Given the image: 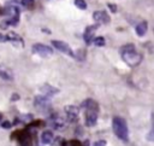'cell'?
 Returning a JSON list of instances; mask_svg holds the SVG:
<instances>
[{
  "label": "cell",
  "instance_id": "cell-1",
  "mask_svg": "<svg viewBox=\"0 0 154 146\" xmlns=\"http://www.w3.org/2000/svg\"><path fill=\"white\" fill-rule=\"evenodd\" d=\"M120 56L123 58V60L131 68L137 66L141 60H142V56L136 52V48L132 43H128L120 47Z\"/></svg>",
  "mask_w": 154,
  "mask_h": 146
},
{
  "label": "cell",
  "instance_id": "cell-2",
  "mask_svg": "<svg viewBox=\"0 0 154 146\" xmlns=\"http://www.w3.org/2000/svg\"><path fill=\"white\" fill-rule=\"evenodd\" d=\"M112 127H113V132L114 134L123 141H128L129 139V129H128V124L126 121L122 117H114L113 122H112Z\"/></svg>",
  "mask_w": 154,
  "mask_h": 146
},
{
  "label": "cell",
  "instance_id": "cell-3",
  "mask_svg": "<svg viewBox=\"0 0 154 146\" xmlns=\"http://www.w3.org/2000/svg\"><path fill=\"white\" fill-rule=\"evenodd\" d=\"M5 13L8 16V19L2 21L0 23V28L5 29L8 25H17L18 24L20 12H19V8L17 6H8V7H6L5 8Z\"/></svg>",
  "mask_w": 154,
  "mask_h": 146
},
{
  "label": "cell",
  "instance_id": "cell-4",
  "mask_svg": "<svg viewBox=\"0 0 154 146\" xmlns=\"http://www.w3.org/2000/svg\"><path fill=\"white\" fill-rule=\"evenodd\" d=\"M32 53L40 56V57H43V58H47L49 56L53 54V49L47 46V45H43V43H35L32 46Z\"/></svg>",
  "mask_w": 154,
  "mask_h": 146
},
{
  "label": "cell",
  "instance_id": "cell-5",
  "mask_svg": "<svg viewBox=\"0 0 154 146\" xmlns=\"http://www.w3.org/2000/svg\"><path fill=\"white\" fill-rule=\"evenodd\" d=\"M52 45H53L58 51H60V52H63V53H65V54H67V56H70V57H73V52H72L71 47H70L65 41L53 40V41H52Z\"/></svg>",
  "mask_w": 154,
  "mask_h": 146
},
{
  "label": "cell",
  "instance_id": "cell-6",
  "mask_svg": "<svg viewBox=\"0 0 154 146\" xmlns=\"http://www.w3.org/2000/svg\"><path fill=\"white\" fill-rule=\"evenodd\" d=\"M99 28V24H94V25H88L84 30V34H83V39L85 41L87 45H90L93 42V39H94V34H95V30Z\"/></svg>",
  "mask_w": 154,
  "mask_h": 146
},
{
  "label": "cell",
  "instance_id": "cell-7",
  "mask_svg": "<svg viewBox=\"0 0 154 146\" xmlns=\"http://www.w3.org/2000/svg\"><path fill=\"white\" fill-rule=\"evenodd\" d=\"M65 112L69 122H76L78 119V107L75 105L65 106Z\"/></svg>",
  "mask_w": 154,
  "mask_h": 146
},
{
  "label": "cell",
  "instance_id": "cell-8",
  "mask_svg": "<svg viewBox=\"0 0 154 146\" xmlns=\"http://www.w3.org/2000/svg\"><path fill=\"white\" fill-rule=\"evenodd\" d=\"M35 107H37L38 110H45L49 106V98L45 97V95H37L35 98Z\"/></svg>",
  "mask_w": 154,
  "mask_h": 146
},
{
  "label": "cell",
  "instance_id": "cell-9",
  "mask_svg": "<svg viewBox=\"0 0 154 146\" xmlns=\"http://www.w3.org/2000/svg\"><path fill=\"white\" fill-rule=\"evenodd\" d=\"M93 18L95 22H102V23H109L111 22V18L106 11H95L93 13Z\"/></svg>",
  "mask_w": 154,
  "mask_h": 146
},
{
  "label": "cell",
  "instance_id": "cell-10",
  "mask_svg": "<svg viewBox=\"0 0 154 146\" xmlns=\"http://www.w3.org/2000/svg\"><path fill=\"white\" fill-rule=\"evenodd\" d=\"M6 41L12 42V43H13L14 46H17V47H23V46H24V42H23L22 37L18 36L16 33H12V31L6 35Z\"/></svg>",
  "mask_w": 154,
  "mask_h": 146
},
{
  "label": "cell",
  "instance_id": "cell-11",
  "mask_svg": "<svg viewBox=\"0 0 154 146\" xmlns=\"http://www.w3.org/2000/svg\"><path fill=\"white\" fill-rule=\"evenodd\" d=\"M96 121H97V112L87 110V112H85V124L88 127H93V125H95Z\"/></svg>",
  "mask_w": 154,
  "mask_h": 146
},
{
  "label": "cell",
  "instance_id": "cell-12",
  "mask_svg": "<svg viewBox=\"0 0 154 146\" xmlns=\"http://www.w3.org/2000/svg\"><path fill=\"white\" fill-rule=\"evenodd\" d=\"M40 90H41V93H42L45 97H48V98H51L52 95H54V94H57V93L59 92L58 88H55V87H53V86H51V84H43V86L40 88Z\"/></svg>",
  "mask_w": 154,
  "mask_h": 146
},
{
  "label": "cell",
  "instance_id": "cell-13",
  "mask_svg": "<svg viewBox=\"0 0 154 146\" xmlns=\"http://www.w3.org/2000/svg\"><path fill=\"white\" fill-rule=\"evenodd\" d=\"M82 107L83 109H85V110H90V111H99V105H97V103L95 101V100H93V99H87V100H84L83 103H82Z\"/></svg>",
  "mask_w": 154,
  "mask_h": 146
},
{
  "label": "cell",
  "instance_id": "cell-14",
  "mask_svg": "<svg viewBox=\"0 0 154 146\" xmlns=\"http://www.w3.org/2000/svg\"><path fill=\"white\" fill-rule=\"evenodd\" d=\"M0 77L4 78V80H6V81H12L13 80V74L6 66L0 65Z\"/></svg>",
  "mask_w": 154,
  "mask_h": 146
},
{
  "label": "cell",
  "instance_id": "cell-15",
  "mask_svg": "<svg viewBox=\"0 0 154 146\" xmlns=\"http://www.w3.org/2000/svg\"><path fill=\"white\" fill-rule=\"evenodd\" d=\"M147 29H148V23H147L146 21L140 22V23L136 25V28H135L136 34H137L138 36H144L146 33H147Z\"/></svg>",
  "mask_w": 154,
  "mask_h": 146
},
{
  "label": "cell",
  "instance_id": "cell-16",
  "mask_svg": "<svg viewBox=\"0 0 154 146\" xmlns=\"http://www.w3.org/2000/svg\"><path fill=\"white\" fill-rule=\"evenodd\" d=\"M41 141H42V144H45V145H49V144L53 141V134H52V132L45 130V132L42 133V135H41Z\"/></svg>",
  "mask_w": 154,
  "mask_h": 146
},
{
  "label": "cell",
  "instance_id": "cell-17",
  "mask_svg": "<svg viewBox=\"0 0 154 146\" xmlns=\"http://www.w3.org/2000/svg\"><path fill=\"white\" fill-rule=\"evenodd\" d=\"M51 123H52V125H53L54 128H61V127L64 125V121H63V118H61L60 116H58V115H54V116L52 117Z\"/></svg>",
  "mask_w": 154,
  "mask_h": 146
},
{
  "label": "cell",
  "instance_id": "cell-18",
  "mask_svg": "<svg viewBox=\"0 0 154 146\" xmlns=\"http://www.w3.org/2000/svg\"><path fill=\"white\" fill-rule=\"evenodd\" d=\"M93 42L95 46H105V39L102 36H97V37H94L93 39Z\"/></svg>",
  "mask_w": 154,
  "mask_h": 146
},
{
  "label": "cell",
  "instance_id": "cell-19",
  "mask_svg": "<svg viewBox=\"0 0 154 146\" xmlns=\"http://www.w3.org/2000/svg\"><path fill=\"white\" fill-rule=\"evenodd\" d=\"M75 5H76L78 8H81V10H85V8H87V2H85V0H75Z\"/></svg>",
  "mask_w": 154,
  "mask_h": 146
},
{
  "label": "cell",
  "instance_id": "cell-20",
  "mask_svg": "<svg viewBox=\"0 0 154 146\" xmlns=\"http://www.w3.org/2000/svg\"><path fill=\"white\" fill-rule=\"evenodd\" d=\"M64 146H82V144H81V142H78L77 140H71V141L66 142Z\"/></svg>",
  "mask_w": 154,
  "mask_h": 146
},
{
  "label": "cell",
  "instance_id": "cell-21",
  "mask_svg": "<svg viewBox=\"0 0 154 146\" xmlns=\"http://www.w3.org/2000/svg\"><path fill=\"white\" fill-rule=\"evenodd\" d=\"M106 141L105 140H99V141H96L95 144H94V146H106Z\"/></svg>",
  "mask_w": 154,
  "mask_h": 146
},
{
  "label": "cell",
  "instance_id": "cell-22",
  "mask_svg": "<svg viewBox=\"0 0 154 146\" xmlns=\"http://www.w3.org/2000/svg\"><path fill=\"white\" fill-rule=\"evenodd\" d=\"M107 6H108V8L111 10V12H113V13L117 12V6H116V5H113V4H108Z\"/></svg>",
  "mask_w": 154,
  "mask_h": 146
},
{
  "label": "cell",
  "instance_id": "cell-23",
  "mask_svg": "<svg viewBox=\"0 0 154 146\" xmlns=\"http://www.w3.org/2000/svg\"><path fill=\"white\" fill-rule=\"evenodd\" d=\"M11 123L10 122H7V121H5V122H2V124H1V127H4V128H11Z\"/></svg>",
  "mask_w": 154,
  "mask_h": 146
},
{
  "label": "cell",
  "instance_id": "cell-24",
  "mask_svg": "<svg viewBox=\"0 0 154 146\" xmlns=\"http://www.w3.org/2000/svg\"><path fill=\"white\" fill-rule=\"evenodd\" d=\"M20 2H22V5H24V6H28L30 2H32V0H20Z\"/></svg>",
  "mask_w": 154,
  "mask_h": 146
},
{
  "label": "cell",
  "instance_id": "cell-25",
  "mask_svg": "<svg viewBox=\"0 0 154 146\" xmlns=\"http://www.w3.org/2000/svg\"><path fill=\"white\" fill-rule=\"evenodd\" d=\"M0 42H6V36L0 33Z\"/></svg>",
  "mask_w": 154,
  "mask_h": 146
},
{
  "label": "cell",
  "instance_id": "cell-26",
  "mask_svg": "<svg viewBox=\"0 0 154 146\" xmlns=\"http://www.w3.org/2000/svg\"><path fill=\"white\" fill-rule=\"evenodd\" d=\"M18 98H19V97H18V94H13L11 99H12V100H18Z\"/></svg>",
  "mask_w": 154,
  "mask_h": 146
},
{
  "label": "cell",
  "instance_id": "cell-27",
  "mask_svg": "<svg viewBox=\"0 0 154 146\" xmlns=\"http://www.w3.org/2000/svg\"><path fill=\"white\" fill-rule=\"evenodd\" d=\"M17 1H19V2H20V0H17Z\"/></svg>",
  "mask_w": 154,
  "mask_h": 146
},
{
  "label": "cell",
  "instance_id": "cell-28",
  "mask_svg": "<svg viewBox=\"0 0 154 146\" xmlns=\"http://www.w3.org/2000/svg\"><path fill=\"white\" fill-rule=\"evenodd\" d=\"M0 119H1V116H0Z\"/></svg>",
  "mask_w": 154,
  "mask_h": 146
}]
</instances>
